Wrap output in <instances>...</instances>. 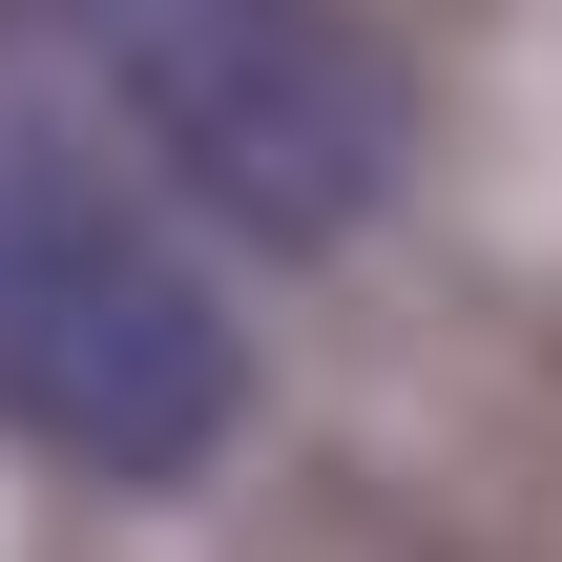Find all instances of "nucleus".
Instances as JSON below:
<instances>
[{"instance_id": "1", "label": "nucleus", "mask_w": 562, "mask_h": 562, "mask_svg": "<svg viewBox=\"0 0 562 562\" xmlns=\"http://www.w3.org/2000/svg\"><path fill=\"white\" fill-rule=\"evenodd\" d=\"M0 438L83 501H188L250 438V334L188 271L167 188L0 104Z\"/></svg>"}, {"instance_id": "2", "label": "nucleus", "mask_w": 562, "mask_h": 562, "mask_svg": "<svg viewBox=\"0 0 562 562\" xmlns=\"http://www.w3.org/2000/svg\"><path fill=\"white\" fill-rule=\"evenodd\" d=\"M104 63H125L146 146L188 167V209L250 250H355L417 167V63L355 0H146Z\"/></svg>"}, {"instance_id": "3", "label": "nucleus", "mask_w": 562, "mask_h": 562, "mask_svg": "<svg viewBox=\"0 0 562 562\" xmlns=\"http://www.w3.org/2000/svg\"><path fill=\"white\" fill-rule=\"evenodd\" d=\"M0 21H83V42H125V21H146V0H0Z\"/></svg>"}]
</instances>
